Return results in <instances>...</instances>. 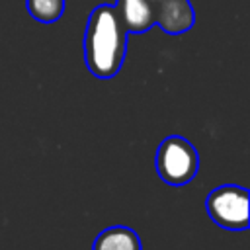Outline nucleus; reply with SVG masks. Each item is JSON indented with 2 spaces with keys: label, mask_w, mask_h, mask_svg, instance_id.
I'll return each mask as SVG.
<instances>
[{
  "label": "nucleus",
  "mask_w": 250,
  "mask_h": 250,
  "mask_svg": "<svg viewBox=\"0 0 250 250\" xmlns=\"http://www.w3.org/2000/svg\"><path fill=\"white\" fill-rule=\"evenodd\" d=\"M127 51V31L113 6L102 4L88 18L84 35V59L88 70L98 78L119 72Z\"/></svg>",
  "instance_id": "nucleus-1"
},
{
  "label": "nucleus",
  "mask_w": 250,
  "mask_h": 250,
  "mask_svg": "<svg viewBox=\"0 0 250 250\" xmlns=\"http://www.w3.org/2000/svg\"><path fill=\"white\" fill-rule=\"evenodd\" d=\"M199 168L195 146L178 135L166 137L156 150V172L170 186H184L193 180Z\"/></svg>",
  "instance_id": "nucleus-2"
},
{
  "label": "nucleus",
  "mask_w": 250,
  "mask_h": 250,
  "mask_svg": "<svg viewBox=\"0 0 250 250\" xmlns=\"http://www.w3.org/2000/svg\"><path fill=\"white\" fill-rule=\"evenodd\" d=\"M209 217L223 229L244 230L248 227V191L238 186L215 188L205 201Z\"/></svg>",
  "instance_id": "nucleus-3"
},
{
  "label": "nucleus",
  "mask_w": 250,
  "mask_h": 250,
  "mask_svg": "<svg viewBox=\"0 0 250 250\" xmlns=\"http://www.w3.org/2000/svg\"><path fill=\"white\" fill-rule=\"evenodd\" d=\"M154 23H158L166 33H184L193 27L195 12L189 0H152Z\"/></svg>",
  "instance_id": "nucleus-4"
},
{
  "label": "nucleus",
  "mask_w": 250,
  "mask_h": 250,
  "mask_svg": "<svg viewBox=\"0 0 250 250\" xmlns=\"http://www.w3.org/2000/svg\"><path fill=\"white\" fill-rule=\"evenodd\" d=\"M113 8L125 31L143 33L154 25V10L148 0H117Z\"/></svg>",
  "instance_id": "nucleus-5"
},
{
  "label": "nucleus",
  "mask_w": 250,
  "mask_h": 250,
  "mask_svg": "<svg viewBox=\"0 0 250 250\" xmlns=\"http://www.w3.org/2000/svg\"><path fill=\"white\" fill-rule=\"evenodd\" d=\"M92 250H143L137 232L129 227H109L98 234Z\"/></svg>",
  "instance_id": "nucleus-6"
},
{
  "label": "nucleus",
  "mask_w": 250,
  "mask_h": 250,
  "mask_svg": "<svg viewBox=\"0 0 250 250\" xmlns=\"http://www.w3.org/2000/svg\"><path fill=\"white\" fill-rule=\"evenodd\" d=\"M27 12L41 23L59 20L64 12V0H25Z\"/></svg>",
  "instance_id": "nucleus-7"
}]
</instances>
